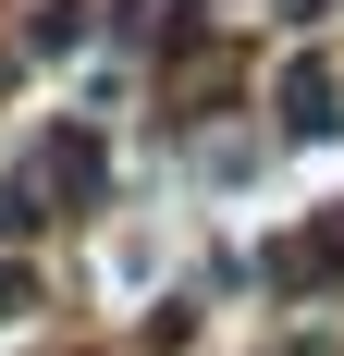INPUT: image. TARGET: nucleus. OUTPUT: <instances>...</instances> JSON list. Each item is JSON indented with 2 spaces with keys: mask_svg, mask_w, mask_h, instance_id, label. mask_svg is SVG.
<instances>
[{
  "mask_svg": "<svg viewBox=\"0 0 344 356\" xmlns=\"http://www.w3.org/2000/svg\"><path fill=\"white\" fill-rule=\"evenodd\" d=\"M344 270V234H295V246H283V283H332Z\"/></svg>",
  "mask_w": 344,
  "mask_h": 356,
  "instance_id": "3",
  "label": "nucleus"
},
{
  "mask_svg": "<svg viewBox=\"0 0 344 356\" xmlns=\"http://www.w3.org/2000/svg\"><path fill=\"white\" fill-rule=\"evenodd\" d=\"M49 184H62V197H99V136H86V123L49 136Z\"/></svg>",
  "mask_w": 344,
  "mask_h": 356,
  "instance_id": "2",
  "label": "nucleus"
},
{
  "mask_svg": "<svg viewBox=\"0 0 344 356\" xmlns=\"http://www.w3.org/2000/svg\"><path fill=\"white\" fill-rule=\"evenodd\" d=\"M283 123H295V136H344V86H332V74H320V62H295V74H283Z\"/></svg>",
  "mask_w": 344,
  "mask_h": 356,
  "instance_id": "1",
  "label": "nucleus"
}]
</instances>
